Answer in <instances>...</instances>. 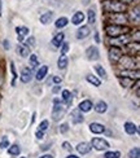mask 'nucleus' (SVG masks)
<instances>
[{
	"mask_svg": "<svg viewBox=\"0 0 140 158\" xmlns=\"http://www.w3.org/2000/svg\"><path fill=\"white\" fill-rule=\"evenodd\" d=\"M101 9L105 13H123L127 9V5L122 3L121 0H103L101 2Z\"/></svg>",
	"mask_w": 140,
	"mask_h": 158,
	"instance_id": "f257e3e1",
	"label": "nucleus"
},
{
	"mask_svg": "<svg viewBox=\"0 0 140 158\" xmlns=\"http://www.w3.org/2000/svg\"><path fill=\"white\" fill-rule=\"evenodd\" d=\"M104 30H105V34L108 36H110V38L121 36V35H125V34H129V32L131 31V29L126 25H112V23L105 25Z\"/></svg>",
	"mask_w": 140,
	"mask_h": 158,
	"instance_id": "f03ea898",
	"label": "nucleus"
},
{
	"mask_svg": "<svg viewBox=\"0 0 140 158\" xmlns=\"http://www.w3.org/2000/svg\"><path fill=\"white\" fill-rule=\"evenodd\" d=\"M66 113V106L61 104L60 98L53 100V109H52V119L55 122H58Z\"/></svg>",
	"mask_w": 140,
	"mask_h": 158,
	"instance_id": "7ed1b4c3",
	"label": "nucleus"
},
{
	"mask_svg": "<svg viewBox=\"0 0 140 158\" xmlns=\"http://www.w3.org/2000/svg\"><path fill=\"white\" fill-rule=\"evenodd\" d=\"M123 52L121 47H110L109 48V60L112 64H117L122 58Z\"/></svg>",
	"mask_w": 140,
	"mask_h": 158,
	"instance_id": "20e7f679",
	"label": "nucleus"
},
{
	"mask_svg": "<svg viewBox=\"0 0 140 158\" xmlns=\"http://www.w3.org/2000/svg\"><path fill=\"white\" fill-rule=\"evenodd\" d=\"M109 23L112 25H123L127 22V16L125 13H112L109 17Z\"/></svg>",
	"mask_w": 140,
	"mask_h": 158,
	"instance_id": "39448f33",
	"label": "nucleus"
},
{
	"mask_svg": "<svg viewBox=\"0 0 140 158\" xmlns=\"http://www.w3.org/2000/svg\"><path fill=\"white\" fill-rule=\"evenodd\" d=\"M91 147H93L96 150H106L110 145L108 141L101 139V137H93L91 141Z\"/></svg>",
	"mask_w": 140,
	"mask_h": 158,
	"instance_id": "423d86ee",
	"label": "nucleus"
},
{
	"mask_svg": "<svg viewBox=\"0 0 140 158\" xmlns=\"http://www.w3.org/2000/svg\"><path fill=\"white\" fill-rule=\"evenodd\" d=\"M131 40V36L129 34H125L121 36H117V38H113L110 40L112 47H119V45H127Z\"/></svg>",
	"mask_w": 140,
	"mask_h": 158,
	"instance_id": "0eeeda50",
	"label": "nucleus"
},
{
	"mask_svg": "<svg viewBox=\"0 0 140 158\" xmlns=\"http://www.w3.org/2000/svg\"><path fill=\"white\" fill-rule=\"evenodd\" d=\"M121 66L125 69V70H134V57L132 56H122L121 60Z\"/></svg>",
	"mask_w": 140,
	"mask_h": 158,
	"instance_id": "6e6552de",
	"label": "nucleus"
},
{
	"mask_svg": "<svg viewBox=\"0 0 140 158\" xmlns=\"http://www.w3.org/2000/svg\"><path fill=\"white\" fill-rule=\"evenodd\" d=\"M86 56H87V58L91 60V61L99 60L100 58V52H99L96 45H91V47H88L87 51H86Z\"/></svg>",
	"mask_w": 140,
	"mask_h": 158,
	"instance_id": "1a4fd4ad",
	"label": "nucleus"
},
{
	"mask_svg": "<svg viewBox=\"0 0 140 158\" xmlns=\"http://www.w3.org/2000/svg\"><path fill=\"white\" fill-rule=\"evenodd\" d=\"M71 121L74 124H79V123H83L84 121V118H83V114H82V111L79 110V109H74L71 111Z\"/></svg>",
	"mask_w": 140,
	"mask_h": 158,
	"instance_id": "9d476101",
	"label": "nucleus"
},
{
	"mask_svg": "<svg viewBox=\"0 0 140 158\" xmlns=\"http://www.w3.org/2000/svg\"><path fill=\"white\" fill-rule=\"evenodd\" d=\"M90 131H91L92 134H96V135L103 134V132H105V126H104V124H101V123L92 122L90 124Z\"/></svg>",
	"mask_w": 140,
	"mask_h": 158,
	"instance_id": "9b49d317",
	"label": "nucleus"
},
{
	"mask_svg": "<svg viewBox=\"0 0 140 158\" xmlns=\"http://www.w3.org/2000/svg\"><path fill=\"white\" fill-rule=\"evenodd\" d=\"M19 79H21L22 83H29L31 79H32V70L29 69V68H25L22 70L21 75H19Z\"/></svg>",
	"mask_w": 140,
	"mask_h": 158,
	"instance_id": "f8f14e48",
	"label": "nucleus"
},
{
	"mask_svg": "<svg viewBox=\"0 0 140 158\" xmlns=\"http://www.w3.org/2000/svg\"><path fill=\"white\" fill-rule=\"evenodd\" d=\"M90 34H91V30H90L88 26H82V27H79L77 31V39L83 40V39H86Z\"/></svg>",
	"mask_w": 140,
	"mask_h": 158,
	"instance_id": "ddd939ff",
	"label": "nucleus"
},
{
	"mask_svg": "<svg viewBox=\"0 0 140 158\" xmlns=\"http://www.w3.org/2000/svg\"><path fill=\"white\" fill-rule=\"evenodd\" d=\"M75 149L78 150L79 154H87V153L91 152V144L90 143H84V141L83 143H79Z\"/></svg>",
	"mask_w": 140,
	"mask_h": 158,
	"instance_id": "4468645a",
	"label": "nucleus"
},
{
	"mask_svg": "<svg viewBox=\"0 0 140 158\" xmlns=\"http://www.w3.org/2000/svg\"><path fill=\"white\" fill-rule=\"evenodd\" d=\"M16 32H17V39H18V42L21 43L23 40V38L29 34V29L28 27H25V26H18V27H16Z\"/></svg>",
	"mask_w": 140,
	"mask_h": 158,
	"instance_id": "2eb2a0df",
	"label": "nucleus"
},
{
	"mask_svg": "<svg viewBox=\"0 0 140 158\" xmlns=\"http://www.w3.org/2000/svg\"><path fill=\"white\" fill-rule=\"evenodd\" d=\"M16 51H17V55H18V56H21V57H28V56L30 55V49H29V47H26V45L22 44V43L17 44Z\"/></svg>",
	"mask_w": 140,
	"mask_h": 158,
	"instance_id": "dca6fc26",
	"label": "nucleus"
},
{
	"mask_svg": "<svg viewBox=\"0 0 140 158\" xmlns=\"http://www.w3.org/2000/svg\"><path fill=\"white\" fill-rule=\"evenodd\" d=\"M92 106H93V104L91 100H83L82 102H79L78 109L81 111H83V113H87V111H90L92 109Z\"/></svg>",
	"mask_w": 140,
	"mask_h": 158,
	"instance_id": "f3484780",
	"label": "nucleus"
},
{
	"mask_svg": "<svg viewBox=\"0 0 140 158\" xmlns=\"http://www.w3.org/2000/svg\"><path fill=\"white\" fill-rule=\"evenodd\" d=\"M83 21H84V13L83 12H75L74 13V16L71 17V22H73V25H81V23H83Z\"/></svg>",
	"mask_w": 140,
	"mask_h": 158,
	"instance_id": "a211bd4d",
	"label": "nucleus"
},
{
	"mask_svg": "<svg viewBox=\"0 0 140 158\" xmlns=\"http://www.w3.org/2000/svg\"><path fill=\"white\" fill-rule=\"evenodd\" d=\"M64 39H65V34H64V32H58V34H56V35H55V38L52 39V44H53V47L58 48L60 45L62 44Z\"/></svg>",
	"mask_w": 140,
	"mask_h": 158,
	"instance_id": "6ab92c4d",
	"label": "nucleus"
},
{
	"mask_svg": "<svg viewBox=\"0 0 140 158\" xmlns=\"http://www.w3.org/2000/svg\"><path fill=\"white\" fill-rule=\"evenodd\" d=\"M121 77H126V78H130L134 81V78L138 79L139 78V70H123L121 71Z\"/></svg>",
	"mask_w": 140,
	"mask_h": 158,
	"instance_id": "aec40b11",
	"label": "nucleus"
},
{
	"mask_svg": "<svg viewBox=\"0 0 140 158\" xmlns=\"http://www.w3.org/2000/svg\"><path fill=\"white\" fill-rule=\"evenodd\" d=\"M61 98H62V101L66 104V106H69V105H71V102H73L71 94H70V91H68V89H64V91H62Z\"/></svg>",
	"mask_w": 140,
	"mask_h": 158,
	"instance_id": "412c9836",
	"label": "nucleus"
},
{
	"mask_svg": "<svg viewBox=\"0 0 140 158\" xmlns=\"http://www.w3.org/2000/svg\"><path fill=\"white\" fill-rule=\"evenodd\" d=\"M47 73H48V66L47 65H43V66H40V69H39L36 71V81H43V79L45 78Z\"/></svg>",
	"mask_w": 140,
	"mask_h": 158,
	"instance_id": "4be33fe9",
	"label": "nucleus"
},
{
	"mask_svg": "<svg viewBox=\"0 0 140 158\" xmlns=\"http://www.w3.org/2000/svg\"><path fill=\"white\" fill-rule=\"evenodd\" d=\"M125 131L129 135H135L138 132V128H136V126L132 122H126L125 123Z\"/></svg>",
	"mask_w": 140,
	"mask_h": 158,
	"instance_id": "5701e85b",
	"label": "nucleus"
},
{
	"mask_svg": "<svg viewBox=\"0 0 140 158\" xmlns=\"http://www.w3.org/2000/svg\"><path fill=\"white\" fill-rule=\"evenodd\" d=\"M68 57H66L65 55H61L58 57V61H57V66H58V69L60 70H64V69H66V66H68Z\"/></svg>",
	"mask_w": 140,
	"mask_h": 158,
	"instance_id": "b1692460",
	"label": "nucleus"
},
{
	"mask_svg": "<svg viewBox=\"0 0 140 158\" xmlns=\"http://www.w3.org/2000/svg\"><path fill=\"white\" fill-rule=\"evenodd\" d=\"M106 109H108V105H106L105 101H99V102L95 105V110L97 111V113H100V114L105 113Z\"/></svg>",
	"mask_w": 140,
	"mask_h": 158,
	"instance_id": "393cba45",
	"label": "nucleus"
},
{
	"mask_svg": "<svg viewBox=\"0 0 140 158\" xmlns=\"http://www.w3.org/2000/svg\"><path fill=\"white\" fill-rule=\"evenodd\" d=\"M52 18H53V12H45L44 15L40 16V22H42L43 25H47V23L51 22Z\"/></svg>",
	"mask_w": 140,
	"mask_h": 158,
	"instance_id": "a878e982",
	"label": "nucleus"
},
{
	"mask_svg": "<svg viewBox=\"0 0 140 158\" xmlns=\"http://www.w3.org/2000/svg\"><path fill=\"white\" fill-rule=\"evenodd\" d=\"M69 23V19L66 18V17H60V18H57L56 19V22H55V26L57 29H62V27H65L66 25Z\"/></svg>",
	"mask_w": 140,
	"mask_h": 158,
	"instance_id": "bb28decb",
	"label": "nucleus"
},
{
	"mask_svg": "<svg viewBox=\"0 0 140 158\" xmlns=\"http://www.w3.org/2000/svg\"><path fill=\"white\" fill-rule=\"evenodd\" d=\"M118 81H119V83L122 84V87H125V88L130 87V85H132V83H134V81H132V79L126 78V77H119Z\"/></svg>",
	"mask_w": 140,
	"mask_h": 158,
	"instance_id": "cd10ccee",
	"label": "nucleus"
},
{
	"mask_svg": "<svg viewBox=\"0 0 140 158\" xmlns=\"http://www.w3.org/2000/svg\"><path fill=\"white\" fill-rule=\"evenodd\" d=\"M8 153L12 156H17L21 153V147H19L18 144H13V145L8 147Z\"/></svg>",
	"mask_w": 140,
	"mask_h": 158,
	"instance_id": "c85d7f7f",
	"label": "nucleus"
},
{
	"mask_svg": "<svg viewBox=\"0 0 140 158\" xmlns=\"http://www.w3.org/2000/svg\"><path fill=\"white\" fill-rule=\"evenodd\" d=\"M86 79H87L88 83L93 84L95 87H100V84H101V81H100V79H97L95 75H87V77H86Z\"/></svg>",
	"mask_w": 140,
	"mask_h": 158,
	"instance_id": "c756f323",
	"label": "nucleus"
},
{
	"mask_svg": "<svg viewBox=\"0 0 140 158\" xmlns=\"http://www.w3.org/2000/svg\"><path fill=\"white\" fill-rule=\"evenodd\" d=\"M95 70H96V73L100 78H103V79H106V71L105 69L101 66V65H95Z\"/></svg>",
	"mask_w": 140,
	"mask_h": 158,
	"instance_id": "7c9ffc66",
	"label": "nucleus"
},
{
	"mask_svg": "<svg viewBox=\"0 0 140 158\" xmlns=\"http://www.w3.org/2000/svg\"><path fill=\"white\" fill-rule=\"evenodd\" d=\"M29 64L31 65V69H34V68H36V66H38V65H39V61H38L36 55H30Z\"/></svg>",
	"mask_w": 140,
	"mask_h": 158,
	"instance_id": "2f4dec72",
	"label": "nucleus"
},
{
	"mask_svg": "<svg viewBox=\"0 0 140 158\" xmlns=\"http://www.w3.org/2000/svg\"><path fill=\"white\" fill-rule=\"evenodd\" d=\"M96 21V13L93 9H88V23L93 25Z\"/></svg>",
	"mask_w": 140,
	"mask_h": 158,
	"instance_id": "473e14b6",
	"label": "nucleus"
},
{
	"mask_svg": "<svg viewBox=\"0 0 140 158\" xmlns=\"http://www.w3.org/2000/svg\"><path fill=\"white\" fill-rule=\"evenodd\" d=\"M139 153H140L139 148H134V149H131L130 152H129V158H140Z\"/></svg>",
	"mask_w": 140,
	"mask_h": 158,
	"instance_id": "72a5a7b5",
	"label": "nucleus"
},
{
	"mask_svg": "<svg viewBox=\"0 0 140 158\" xmlns=\"http://www.w3.org/2000/svg\"><path fill=\"white\" fill-rule=\"evenodd\" d=\"M119 157H121L119 152H106L104 154V158H119Z\"/></svg>",
	"mask_w": 140,
	"mask_h": 158,
	"instance_id": "f704fd0d",
	"label": "nucleus"
},
{
	"mask_svg": "<svg viewBox=\"0 0 140 158\" xmlns=\"http://www.w3.org/2000/svg\"><path fill=\"white\" fill-rule=\"evenodd\" d=\"M48 124H49V122L47 121V119H44V121H42L40 122V124H39V131H42V132H44V131H47V128H48Z\"/></svg>",
	"mask_w": 140,
	"mask_h": 158,
	"instance_id": "c9c22d12",
	"label": "nucleus"
},
{
	"mask_svg": "<svg viewBox=\"0 0 140 158\" xmlns=\"http://www.w3.org/2000/svg\"><path fill=\"white\" fill-rule=\"evenodd\" d=\"M61 47V55H66V52L69 51V43L68 42H62V44L60 45Z\"/></svg>",
	"mask_w": 140,
	"mask_h": 158,
	"instance_id": "e433bc0d",
	"label": "nucleus"
},
{
	"mask_svg": "<svg viewBox=\"0 0 140 158\" xmlns=\"http://www.w3.org/2000/svg\"><path fill=\"white\" fill-rule=\"evenodd\" d=\"M9 147V141L6 137H3L2 141H0V149H5V148H8Z\"/></svg>",
	"mask_w": 140,
	"mask_h": 158,
	"instance_id": "4c0bfd02",
	"label": "nucleus"
},
{
	"mask_svg": "<svg viewBox=\"0 0 140 158\" xmlns=\"http://www.w3.org/2000/svg\"><path fill=\"white\" fill-rule=\"evenodd\" d=\"M34 45H35V38L30 36L28 40H26V47H34Z\"/></svg>",
	"mask_w": 140,
	"mask_h": 158,
	"instance_id": "58836bf2",
	"label": "nucleus"
},
{
	"mask_svg": "<svg viewBox=\"0 0 140 158\" xmlns=\"http://www.w3.org/2000/svg\"><path fill=\"white\" fill-rule=\"evenodd\" d=\"M69 131V124L68 123H62L61 126H60V132L61 134H66Z\"/></svg>",
	"mask_w": 140,
	"mask_h": 158,
	"instance_id": "ea45409f",
	"label": "nucleus"
},
{
	"mask_svg": "<svg viewBox=\"0 0 140 158\" xmlns=\"http://www.w3.org/2000/svg\"><path fill=\"white\" fill-rule=\"evenodd\" d=\"M62 147H64V149H65V150H69V152H71V149H73L71 144H70V143H68V141H65V143L62 144Z\"/></svg>",
	"mask_w": 140,
	"mask_h": 158,
	"instance_id": "a19ab883",
	"label": "nucleus"
},
{
	"mask_svg": "<svg viewBox=\"0 0 140 158\" xmlns=\"http://www.w3.org/2000/svg\"><path fill=\"white\" fill-rule=\"evenodd\" d=\"M134 16H135V21H136V22H139V6H136V8H135V13L132 12L131 17H134Z\"/></svg>",
	"mask_w": 140,
	"mask_h": 158,
	"instance_id": "79ce46f5",
	"label": "nucleus"
},
{
	"mask_svg": "<svg viewBox=\"0 0 140 158\" xmlns=\"http://www.w3.org/2000/svg\"><path fill=\"white\" fill-rule=\"evenodd\" d=\"M35 136H36V139H39V140H40V139H43V137H44V132H42V131H36V132H35Z\"/></svg>",
	"mask_w": 140,
	"mask_h": 158,
	"instance_id": "37998d69",
	"label": "nucleus"
},
{
	"mask_svg": "<svg viewBox=\"0 0 140 158\" xmlns=\"http://www.w3.org/2000/svg\"><path fill=\"white\" fill-rule=\"evenodd\" d=\"M3 47H4V49L8 51V49L11 48V43H9V40H4V42H3Z\"/></svg>",
	"mask_w": 140,
	"mask_h": 158,
	"instance_id": "c03bdc74",
	"label": "nucleus"
},
{
	"mask_svg": "<svg viewBox=\"0 0 140 158\" xmlns=\"http://www.w3.org/2000/svg\"><path fill=\"white\" fill-rule=\"evenodd\" d=\"M53 82H55L56 84H60L61 83V78L60 77H53Z\"/></svg>",
	"mask_w": 140,
	"mask_h": 158,
	"instance_id": "a18cd8bd",
	"label": "nucleus"
},
{
	"mask_svg": "<svg viewBox=\"0 0 140 158\" xmlns=\"http://www.w3.org/2000/svg\"><path fill=\"white\" fill-rule=\"evenodd\" d=\"M95 40H96V43H100V38H99V32H95Z\"/></svg>",
	"mask_w": 140,
	"mask_h": 158,
	"instance_id": "49530a36",
	"label": "nucleus"
},
{
	"mask_svg": "<svg viewBox=\"0 0 140 158\" xmlns=\"http://www.w3.org/2000/svg\"><path fill=\"white\" fill-rule=\"evenodd\" d=\"M60 89H61V85H57V87H55V88H53L52 91H53V92H55V94H56V92H58Z\"/></svg>",
	"mask_w": 140,
	"mask_h": 158,
	"instance_id": "de8ad7c7",
	"label": "nucleus"
},
{
	"mask_svg": "<svg viewBox=\"0 0 140 158\" xmlns=\"http://www.w3.org/2000/svg\"><path fill=\"white\" fill-rule=\"evenodd\" d=\"M40 158H53V156H52V154H44V156H42Z\"/></svg>",
	"mask_w": 140,
	"mask_h": 158,
	"instance_id": "09e8293b",
	"label": "nucleus"
},
{
	"mask_svg": "<svg viewBox=\"0 0 140 158\" xmlns=\"http://www.w3.org/2000/svg\"><path fill=\"white\" fill-rule=\"evenodd\" d=\"M66 158H79L78 156H75V154H70V156H68Z\"/></svg>",
	"mask_w": 140,
	"mask_h": 158,
	"instance_id": "8fccbe9b",
	"label": "nucleus"
},
{
	"mask_svg": "<svg viewBox=\"0 0 140 158\" xmlns=\"http://www.w3.org/2000/svg\"><path fill=\"white\" fill-rule=\"evenodd\" d=\"M121 2H122V3H125V4H127V3H131L132 0H121Z\"/></svg>",
	"mask_w": 140,
	"mask_h": 158,
	"instance_id": "3c124183",
	"label": "nucleus"
},
{
	"mask_svg": "<svg viewBox=\"0 0 140 158\" xmlns=\"http://www.w3.org/2000/svg\"><path fill=\"white\" fill-rule=\"evenodd\" d=\"M2 5H3V3H2V0H0V17H2Z\"/></svg>",
	"mask_w": 140,
	"mask_h": 158,
	"instance_id": "603ef678",
	"label": "nucleus"
},
{
	"mask_svg": "<svg viewBox=\"0 0 140 158\" xmlns=\"http://www.w3.org/2000/svg\"><path fill=\"white\" fill-rule=\"evenodd\" d=\"M21 158H26V157H21Z\"/></svg>",
	"mask_w": 140,
	"mask_h": 158,
	"instance_id": "864d4df0",
	"label": "nucleus"
}]
</instances>
